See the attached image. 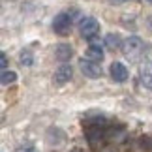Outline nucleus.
<instances>
[{
	"label": "nucleus",
	"instance_id": "1",
	"mask_svg": "<svg viewBox=\"0 0 152 152\" xmlns=\"http://www.w3.org/2000/svg\"><path fill=\"white\" fill-rule=\"evenodd\" d=\"M122 53L128 56V58H132V60H135V58L141 56V53L145 49V43H143V39L139 38V36H128L124 39V43H122Z\"/></svg>",
	"mask_w": 152,
	"mask_h": 152
},
{
	"label": "nucleus",
	"instance_id": "2",
	"mask_svg": "<svg viewBox=\"0 0 152 152\" xmlns=\"http://www.w3.org/2000/svg\"><path fill=\"white\" fill-rule=\"evenodd\" d=\"M79 68L83 75L90 79H100L103 75V68L100 66V62H94V60H88V58H81L79 60Z\"/></svg>",
	"mask_w": 152,
	"mask_h": 152
},
{
	"label": "nucleus",
	"instance_id": "3",
	"mask_svg": "<svg viewBox=\"0 0 152 152\" xmlns=\"http://www.w3.org/2000/svg\"><path fill=\"white\" fill-rule=\"evenodd\" d=\"M72 15L69 13H58L55 19H53V30H55L58 36H66V34L72 32Z\"/></svg>",
	"mask_w": 152,
	"mask_h": 152
},
{
	"label": "nucleus",
	"instance_id": "4",
	"mask_svg": "<svg viewBox=\"0 0 152 152\" xmlns=\"http://www.w3.org/2000/svg\"><path fill=\"white\" fill-rule=\"evenodd\" d=\"M79 30L86 39H92L100 32V23H98L94 17H83V19H81V25H79Z\"/></svg>",
	"mask_w": 152,
	"mask_h": 152
},
{
	"label": "nucleus",
	"instance_id": "5",
	"mask_svg": "<svg viewBox=\"0 0 152 152\" xmlns=\"http://www.w3.org/2000/svg\"><path fill=\"white\" fill-rule=\"evenodd\" d=\"M72 77H73V68L69 66V64H60V66L56 68L55 75H53V81H55L58 86H62V85H66Z\"/></svg>",
	"mask_w": 152,
	"mask_h": 152
},
{
	"label": "nucleus",
	"instance_id": "6",
	"mask_svg": "<svg viewBox=\"0 0 152 152\" xmlns=\"http://www.w3.org/2000/svg\"><path fill=\"white\" fill-rule=\"evenodd\" d=\"M111 77H113V81H116V83H124V81L128 79V68L124 66L122 62H113L111 64Z\"/></svg>",
	"mask_w": 152,
	"mask_h": 152
},
{
	"label": "nucleus",
	"instance_id": "7",
	"mask_svg": "<svg viewBox=\"0 0 152 152\" xmlns=\"http://www.w3.org/2000/svg\"><path fill=\"white\" fill-rule=\"evenodd\" d=\"M55 56H56V60H60L62 64H66L69 58L73 56L72 45H69V43H58L55 47Z\"/></svg>",
	"mask_w": 152,
	"mask_h": 152
},
{
	"label": "nucleus",
	"instance_id": "8",
	"mask_svg": "<svg viewBox=\"0 0 152 152\" xmlns=\"http://www.w3.org/2000/svg\"><path fill=\"white\" fill-rule=\"evenodd\" d=\"M103 56H105V53H103V47L100 43H90L88 47H86V51H85V58L94 60V62H102Z\"/></svg>",
	"mask_w": 152,
	"mask_h": 152
},
{
	"label": "nucleus",
	"instance_id": "9",
	"mask_svg": "<svg viewBox=\"0 0 152 152\" xmlns=\"http://www.w3.org/2000/svg\"><path fill=\"white\" fill-rule=\"evenodd\" d=\"M141 83L145 88L152 90V66H148V64H145L141 68Z\"/></svg>",
	"mask_w": 152,
	"mask_h": 152
},
{
	"label": "nucleus",
	"instance_id": "10",
	"mask_svg": "<svg viewBox=\"0 0 152 152\" xmlns=\"http://www.w3.org/2000/svg\"><path fill=\"white\" fill-rule=\"evenodd\" d=\"M122 39H120V36L118 34H107L105 36V45H107L109 49H118V47H122Z\"/></svg>",
	"mask_w": 152,
	"mask_h": 152
},
{
	"label": "nucleus",
	"instance_id": "11",
	"mask_svg": "<svg viewBox=\"0 0 152 152\" xmlns=\"http://www.w3.org/2000/svg\"><path fill=\"white\" fill-rule=\"evenodd\" d=\"M15 81H17V73H15V72H11V69H4L2 75H0V83H2L4 86L13 85Z\"/></svg>",
	"mask_w": 152,
	"mask_h": 152
},
{
	"label": "nucleus",
	"instance_id": "12",
	"mask_svg": "<svg viewBox=\"0 0 152 152\" xmlns=\"http://www.w3.org/2000/svg\"><path fill=\"white\" fill-rule=\"evenodd\" d=\"M19 62L23 64V66H32L34 64V56H32V53L25 49V51H21V55H19Z\"/></svg>",
	"mask_w": 152,
	"mask_h": 152
},
{
	"label": "nucleus",
	"instance_id": "13",
	"mask_svg": "<svg viewBox=\"0 0 152 152\" xmlns=\"http://www.w3.org/2000/svg\"><path fill=\"white\" fill-rule=\"evenodd\" d=\"M0 64H2V72H4V69H8V56H6V53L0 55Z\"/></svg>",
	"mask_w": 152,
	"mask_h": 152
},
{
	"label": "nucleus",
	"instance_id": "14",
	"mask_svg": "<svg viewBox=\"0 0 152 152\" xmlns=\"http://www.w3.org/2000/svg\"><path fill=\"white\" fill-rule=\"evenodd\" d=\"M109 2H113V4H122V2H128V0H109Z\"/></svg>",
	"mask_w": 152,
	"mask_h": 152
},
{
	"label": "nucleus",
	"instance_id": "15",
	"mask_svg": "<svg viewBox=\"0 0 152 152\" xmlns=\"http://www.w3.org/2000/svg\"><path fill=\"white\" fill-rule=\"evenodd\" d=\"M148 26H150V28H152V15H150V17H148Z\"/></svg>",
	"mask_w": 152,
	"mask_h": 152
},
{
	"label": "nucleus",
	"instance_id": "16",
	"mask_svg": "<svg viewBox=\"0 0 152 152\" xmlns=\"http://www.w3.org/2000/svg\"><path fill=\"white\" fill-rule=\"evenodd\" d=\"M147 2H150V4H152V0H147Z\"/></svg>",
	"mask_w": 152,
	"mask_h": 152
}]
</instances>
